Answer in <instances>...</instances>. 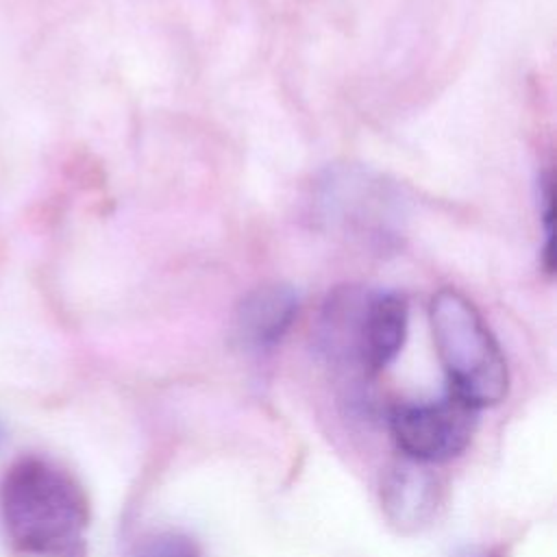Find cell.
I'll return each instance as SVG.
<instances>
[{
    "mask_svg": "<svg viewBox=\"0 0 557 557\" xmlns=\"http://www.w3.org/2000/svg\"><path fill=\"white\" fill-rule=\"evenodd\" d=\"M2 522L20 557H87L89 500L63 468L24 457L0 487Z\"/></svg>",
    "mask_w": 557,
    "mask_h": 557,
    "instance_id": "obj_1",
    "label": "cell"
},
{
    "mask_svg": "<svg viewBox=\"0 0 557 557\" xmlns=\"http://www.w3.org/2000/svg\"><path fill=\"white\" fill-rule=\"evenodd\" d=\"M429 320L448 392L476 411L503 403L509 392L507 359L479 309L444 287L431 300Z\"/></svg>",
    "mask_w": 557,
    "mask_h": 557,
    "instance_id": "obj_2",
    "label": "cell"
},
{
    "mask_svg": "<svg viewBox=\"0 0 557 557\" xmlns=\"http://www.w3.org/2000/svg\"><path fill=\"white\" fill-rule=\"evenodd\" d=\"M315 200L324 222L366 244L387 246L396 237L400 198L389 183L363 168L329 170Z\"/></svg>",
    "mask_w": 557,
    "mask_h": 557,
    "instance_id": "obj_3",
    "label": "cell"
},
{
    "mask_svg": "<svg viewBox=\"0 0 557 557\" xmlns=\"http://www.w3.org/2000/svg\"><path fill=\"white\" fill-rule=\"evenodd\" d=\"M479 411L453 396L394 407L389 431L405 459L442 463L459 457L474 437Z\"/></svg>",
    "mask_w": 557,
    "mask_h": 557,
    "instance_id": "obj_4",
    "label": "cell"
},
{
    "mask_svg": "<svg viewBox=\"0 0 557 557\" xmlns=\"http://www.w3.org/2000/svg\"><path fill=\"white\" fill-rule=\"evenodd\" d=\"M298 294L285 283L252 287L237 302L231 318V339L244 352H268L276 348L298 315Z\"/></svg>",
    "mask_w": 557,
    "mask_h": 557,
    "instance_id": "obj_5",
    "label": "cell"
},
{
    "mask_svg": "<svg viewBox=\"0 0 557 557\" xmlns=\"http://www.w3.org/2000/svg\"><path fill=\"white\" fill-rule=\"evenodd\" d=\"M440 507V483L426 463L405 459L389 466L381 481V509L400 533L426 527Z\"/></svg>",
    "mask_w": 557,
    "mask_h": 557,
    "instance_id": "obj_6",
    "label": "cell"
},
{
    "mask_svg": "<svg viewBox=\"0 0 557 557\" xmlns=\"http://www.w3.org/2000/svg\"><path fill=\"white\" fill-rule=\"evenodd\" d=\"M407 326V300L394 292L370 289L361 329V374L374 376L398 357Z\"/></svg>",
    "mask_w": 557,
    "mask_h": 557,
    "instance_id": "obj_7",
    "label": "cell"
},
{
    "mask_svg": "<svg viewBox=\"0 0 557 557\" xmlns=\"http://www.w3.org/2000/svg\"><path fill=\"white\" fill-rule=\"evenodd\" d=\"M131 557H202V550L183 531H154L137 542Z\"/></svg>",
    "mask_w": 557,
    "mask_h": 557,
    "instance_id": "obj_8",
    "label": "cell"
},
{
    "mask_svg": "<svg viewBox=\"0 0 557 557\" xmlns=\"http://www.w3.org/2000/svg\"><path fill=\"white\" fill-rule=\"evenodd\" d=\"M553 178L550 174H544L540 178V218L544 222V250H542V265L546 272H553L555 268V252H553Z\"/></svg>",
    "mask_w": 557,
    "mask_h": 557,
    "instance_id": "obj_9",
    "label": "cell"
},
{
    "mask_svg": "<svg viewBox=\"0 0 557 557\" xmlns=\"http://www.w3.org/2000/svg\"><path fill=\"white\" fill-rule=\"evenodd\" d=\"M453 557H500V553L496 548H487V546H472V548H463V550L455 553Z\"/></svg>",
    "mask_w": 557,
    "mask_h": 557,
    "instance_id": "obj_10",
    "label": "cell"
},
{
    "mask_svg": "<svg viewBox=\"0 0 557 557\" xmlns=\"http://www.w3.org/2000/svg\"><path fill=\"white\" fill-rule=\"evenodd\" d=\"M4 437H7V433H4V424L0 422V448H2V444H4Z\"/></svg>",
    "mask_w": 557,
    "mask_h": 557,
    "instance_id": "obj_11",
    "label": "cell"
}]
</instances>
